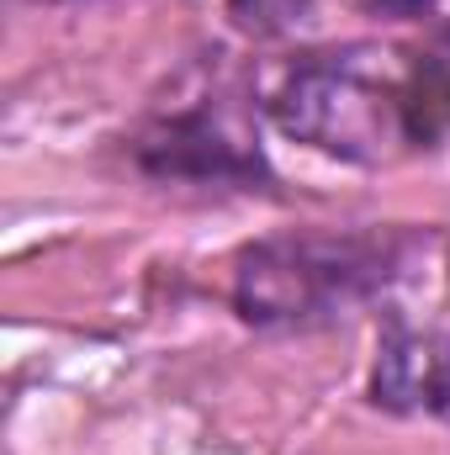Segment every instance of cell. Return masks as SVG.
I'll return each mask as SVG.
<instances>
[{
    "mask_svg": "<svg viewBox=\"0 0 450 455\" xmlns=\"http://www.w3.org/2000/svg\"><path fill=\"white\" fill-rule=\"evenodd\" d=\"M270 116L286 138L350 164H387L403 148H424L408 59L398 64L392 53L350 48L297 59L270 91Z\"/></svg>",
    "mask_w": 450,
    "mask_h": 455,
    "instance_id": "cell-1",
    "label": "cell"
},
{
    "mask_svg": "<svg viewBox=\"0 0 450 455\" xmlns=\"http://www.w3.org/2000/svg\"><path fill=\"white\" fill-rule=\"evenodd\" d=\"M408 259L403 233H286L244 249L233 275V302L249 323L292 329L339 318L398 281Z\"/></svg>",
    "mask_w": 450,
    "mask_h": 455,
    "instance_id": "cell-2",
    "label": "cell"
},
{
    "mask_svg": "<svg viewBox=\"0 0 450 455\" xmlns=\"http://www.w3.org/2000/svg\"><path fill=\"white\" fill-rule=\"evenodd\" d=\"M138 159L154 175H175V180H238V186L265 170L254 138L218 101H197L186 112L159 116L138 138Z\"/></svg>",
    "mask_w": 450,
    "mask_h": 455,
    "instance_id": "cell-3",
    "label": "cell"
},
{
    "mask_svg": "<svg viewBox=\"0 0 450 455\" xmlns=\"http://www.w3.org/2000/svg\"><path fill=\"white\" fill-rule=\"evenodd\" d=\"M371 397L392 413H450V339L435 329H387L371 365Z\"/></svg>",
    "mask_w": 450,
    "mask_h": 455,
    "instance_id": "cell-4",
    "label": "cell"
},
{
    "mask_svg": "<svg viewBox=\"0 0 450 455\" xmlns=\"http://www.w3.org/2000/svg\"><path fill=\"white\" fill-rule=\"evenodd\" d=\"M376 11L398 16V21H435V27H450V0H371Z\"/></svg>",
    "mask_w": 450,
    "mask_h": 455,
    "instance_id": "cell-5",
    "label": "cell"
},
{
    "mask_svg": "<svg viewBox=\"0 0 450 455\" xmlns=\"http://www.w3.org/2000/svg\"><path fill=\"white\" fill-rule=\"evenodd\" d=\"M430 53H435V59L450 69V27H435V43H430Z\"/></svg>",
    "mask_w": 450,
    "mask_h": 455,
    "instance_id": "cell-6",
    "label": "cell"
}]
</instances>
